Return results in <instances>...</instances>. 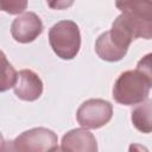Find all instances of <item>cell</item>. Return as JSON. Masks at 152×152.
<instances>
[{
    "instance_id": "cell-1",
    "label": "cell",
    "mask_w": 152,
    "mask_h": 152,
    "mask_svg": "<svg viewBox=\"0 0 152 152\" xmlns=\"http://www.w3.org/2000/svg\"><path fill=\"white\" fill-rule=\"evenodd\" d=\"M150 81L138 70H127L116 78L113 86V99L124 106L139 104L147 100Z\"/></svg>"
},
{
    "instance_id": "cell-2",
    "label": "cell",
    "mask_w": 152,
    "mask_h": 152,
    "mask_svg": "<svg viewBox=\"0 0 152 152\" xmlns=\"http://www.w3.org/2000/svg\"><path fill=\"white\" fill-rule=\"evenodd\" d=\"M49 43L53 52L62 59H72L81 48V33L72 20H61L49 31Z\"/></svg>"
},
{
    "instance_id": "cell-3",
    "label": "cell",
    "mask_w": 152,
    "mask_h": 152,
    "mask_svg": "<svg viewBox=\"0 0 152 152\" xmlns=\"http://www.w3.org/2000/svg\"><path fill=\"white\" fill-rule=\"evenodd\" d=\"M133 40L118 26H113L109 31L103 32L96 39L95 51L97 56L107 62H118L122 59Z\"/></svg>"
},
{
    "instance_id": "cell-4",
    "label": "cell",
    "mask_w": 152,
    "mask_h": 152,
    "mask_svg": "<svg viewBox=\"0 0 152 152\" xmlns=\"http://www.w3.org/2000/svg\"><path fill=\"white\" fill-rule=\"evenodd\" d=\"M113 106L102 99H90L84 101L77 109L76 119L83 128L96 129L110 121Z\"/></svg>"
},
{
    "instance_id": "cell-5",
    "label": "cell",
    "mask_w": 152,
    "mask_h": 152,
    "mask_svg": "<svg viewBox=\"0 0 152 152\" xmlns=\"http://www.w3.org/2000/svg\"><path fill=\"white\" fill-rule=\"evenodd\" d=\"M57 134L45 127H36L23 132L13 144L20 152H50L57 147Z\"/></svg>"
},
{
    "instance_id": "cell-6",
    "label": "cell",
    "mask_w": 152,
    "mask_h": 152,
    "mask_svg": "<svg viewBox=\"0 0 152 152\" xmlns=\"http://www.w3.org/2000/svg\"><path fill=\"white\" fill-rule=\"evenodd\" d=\"M43 23L33 12H25L17 17L11 25V34L15 42L26 44L33 42L43 32Z\"/></svg>"
},
{
    "instance_id": "cell-7",
    "label": "cell",
    "mask_w": 152,
    "mask_h": 152,
    "mask_svg": "<svg viewBox=\"0 0 152 152\" xmlns=\"http://www.w3.org/2000/svg\"><path fill=\"white\" fill-rule=\"evenodd\" d=\"M14 94L23 101H36L43 94V82L40 77L30 69L20 70L14 86Z\"/></svg>"
},
{
    "instance_id": "cell-8",
    "label": "cell",
    "mask_w": 152,
    "mask_h": 152,
    "mask_svg": "<svg viewBox=\"0 0 152 152\" xmlns=\"http://www.w3.org/2000/svg\"><path fill=\"white\" fill-rule=\"evenodd\" d=\"M62 147L66 152H97V142L93 133L86 128H74L62 138Z\"/></svg>"
},
{
    "instance_id": "cell-9",
    "label": "cell",
    "mask_w": 152,
    "mask_h": 152,
    "mask_svg": "<svg viewBox=\"0 0 152 152\" xmlns=\"http://www.w3.org/2000/svg\"><path fill=\"white\" fill-rule=\"evenodd\" d=\"M113 24L126 32L132 40L137 38L152 39V21L138 18L129 13H121Z\"/></svg>"
},
{
    "instance_id": "cell-10",
    "label": "cell",
    "mask_w": 152,
    "mask_h": 152,
    "mask_svg": "<svg viewBox=\"0 0 152 152\" xmlns=\"http://www.w3.org/2000/svg\"><path fill=\"white\" fill-rule=\"evenodd\" d=\"M133 126L141 133L152 132V99L139 103L131 113Z\"/></svg>"
},
{
    "instance_id": "cell-11",
    "label": "cell",
    "mask_w": 152,
    "mask_h": 152,
    "mask_svg": "<svg viewBox=\"0 0 152 152\" xmlns=\"http://www.w3.org/2000/svg\"><path fill=\"white\" fill-rule=\"evenodd\" d=\"M121 13H129L138 18L152 21V1H124L116 2Z\"/></svg>"
},
{
    "instance_id": "cell-12",
    "label": "cell",
    "mask_w": 152,
    "mask_h": 152,
    "mask_svg": "<svg viewBox=\"0 0 152 152\" xmlns=\"http://www.w3.org/2000/svg\"><path fill=\"white\" fill-rule=\"evenodd\" d=\"M1 59H2V78H1V91H5L12 87L15 86L18 81V74L15 69L7 62L5 53H1Z\"/></svg>"
},
{
    "instance_id": "cell-13",
    "label": "cell",
    "mask_w": 152,
    "mask_h": 152,
    "mask_svg": "<svg viewBox=\"0 0 152 152\" xmlns=\"http://www.w3.org/2000/svg\"><path fill=\"white\" fill-rule=\"evenodd\" d=\"M135 70H138L139 72H141L151 83L152 86V52L145 55L138 63H137V68Z\"/></svg>"
},
{
    "instance_id": "cell-14",
    "label": "cell",
    "mask_w": 152,
    "mask_h": 152,
    "mask_svg": "<svg viewBox=\"0 0 152 152\" xmlns=\"http://www.w3.org/2000/svg\"><path fill=\"white\" fill-rule=\"evenodd\" d=\"M27 6L26 1H1V10L10 14L21 13Z\"/></svg>"
},
{
    "instance_id": "cell-15",
    "label": "cell",
    "mask_w": 152,
    "mask_h": 152,
    "mask_svg": "<svg viewBox=\"0 0 152 152\" xmlns=\"http://www.w3.org/2000/svg\"><path fill=\"white\" fill-rule=\"evenodd\" d=\"M1 152H20V151L17 150V147H15L14 144H13V140H10V141L2 140V144H1Z\"/></svg>"
},
{
    "instance_id": "cell-16",
    "label": "cell",
    "mask_w": 152,
    "mask_h": 152,
    "mask_svg": "<svg viewBox=\"0 0 152 152\" xmlns=\"http://www.w3.org/2000/svg\"><path fill=\"white\" fill-rule=\"evenodd\" d=\"M128 152H148L147 147L140 144H131L128 147Z\"/></svg>"
},
{
    "instance_id": "cell-17",
    "label": "cell",
    "mask_w": 152,
    "mask_h": 152,
    "mask_svg": "<svg viewBox=\"0 0 152 152\" xmlns=\"http://www.w3.org/2000/svg\"><path fill=\"white\" fill-rule=\"evenodd\" d=\"M50 152H66V151H65L62 146H61V147H58V146H57V147H55L53 150H51Z\"/></svg>"
}]
</instances>
